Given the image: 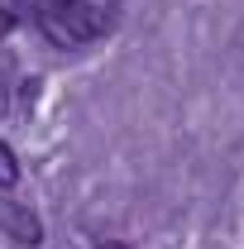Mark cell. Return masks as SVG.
Listing matches in <instances>:
<instances>
[{
    "label": "cell",
    "instance_id": "obj_1",
    "mask_svg": "<svg viewBox=\"0 0 244 249\" xmlns=\"http://www.w3.org/2000/svg\"><path fill=\"white\" fill-rule=\"evenodd\" d=\"M34 19L53 48H87L115 29L120 0H34Z\"/></svg>",
    "mask_w": 244,
    "mask_h": 249
},
{
    "label": "cell",
    "instance_id": "obj_2",
    "mask_svg": "<svg viewBox=\"0 0 244 249\" xmlns=\"http://www.w3.org/2000/svg\"><path fill=\"white\" fill-rule=\"evenodd\" d=\"M0 230L15 240V245H43V225H38V216H34L29 206H19V201H0Z\"/></svg>",
    "mask_w": 244,
    "mask_h": 249
},
{
    "label": "cell",
    "instance_id": "obj_3",
    "mask_svg": "<svg viewBox=\"0 0 244 249\" xmlns=\"http://www.w3.org/2000/svg\"><path fill=\"white\" fill-rule=\"evenodd\" d=\"M19 182V158H15V149L0 139V187H15Z\"/></svg>",
    "mask_w": 244,
    "mask_h": 249
},
{
    "label": "cell",
    "instance_id": "obj_4",
    "mask_svg": "<svg viewBox=\"0 0 244 249\" xmlns=\"http://www.w3.org/2000/svg\"><path fill=\"white\" fill-rule=\"evenodd\" d=\"M101 249H124V245H120V240H101Z\"/></svg>",
    "mask_w": 244,
    "mask_h": 249
}]
</instances>
